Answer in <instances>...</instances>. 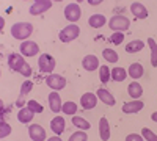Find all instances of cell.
<instances>
[{
  "label": "cell",
  "instance_id": "1",
  "mask_svg": "<svg viewBox=\"0 0 157 141\" xmlns=\"http://www.w3.org/2000/svg\"><path fill=\"white\" fill-rule=\"evenodd\" d=\"M8 66H10L13 71L22 74L24 77H30V75H32V68H30L29 63H25V60H24L22 55L10 54V55H8Z\"/></svg>",
  "mask_w": 157,
  "mask_h": 141
},
{
  "label": "cell",
  "instance_id": "2",
  "mask_svg": "<svg viewBox=\"0 0 157 141\" xmlns=\"http://www.w3.org/2000/svg\"><path fill=\"white\" fill-rule=\"evenodd\" d=\"M33 33V25L29 22H17L11 27V35L16 39H27Z\"/></svg>",
  "mask_w": 157,
  "mask_h": 141
},
{
  "label": "cell",
  "instance_id": "3",
  "mask_svg": "<svg viewBox=\"0 0 157 141\" xmlns=\"http://www.w3.org/2000/svg\"><path fill=\"white\" fill-rule=\"evenodd\" d=\"M129 25H130V22H129V19L124 17V16H113V17L109 20V27H110V30H113L115 33H123V32H126V30L129 28Z\"/></svg>",
  "mask_w": 157,
  "mask_h": 141
},
{
  "label": "cell",
  "instance_id": "4",
  "mask_svg": "<svg viewBox=\"0 0 157 141\" xmlns=\"http://www.w3.org/2000/svg\"><path fill=\"white\" fill-rule=\"evenodd\" d=\"M55 65H57L55 58L52 57V55H49V54L41 55V57H39V60H38L39 71H41V72H46V74H49V75H50L52 71L55 69Z\"/></svg>",
  "mask_w": 157,
  "mask_h": 141
},
{
  "label": "cell",
  "instance_id": "5",
  "mask_svg": "<svg viewBox=\"0 0 157 141\" xmlns=\"http://www.w3.org/2000/svg\"><path fill=\"white\" fill-rule=\"evenodd\" d=\"M78 33H80V28L77 27V25H68V27H64L61 32H60V39L63 43H71L74 41L75 38L78 36Z\"/></svg>",
  "mask_w": 157,
  "mask_h": 141
},
{
  "label": "cell",
  "instance_id": "6",
  "mask_svg": "<svg viewBox=\"0 0 157 141\" xmlns=\"http://www.w3.org/2000/svg\"><path fill=\"white\" fill-rule=\"evenodd\" d=\"M46 83H47L49 88L54 89V91H60V89H63L64 86H66V80H64V77L63 75H58V74L47 75Z\"/></svg>",
  "mask_w": 157,
  "mask_h": 141
},
{
  "label": "cell",
  "instance_id": "7",
  "mask_svg": "<svg viewBox=\"0 0 157 141\" xmlns=\"http://www.w3.org/2000/svg\"><path fill=\"white\" fill-rule=\"evenodd\" d=\"M80 6H78V3H69L66 5V8H64V17H66L69 22H77L78 19H80Z\"/></svg>",
  "mask_w": 157,
  "mask_h": 141
},
{
  "label": "cell",
  "instance_id": "8",
  "mask_svg": "<svg viewBox=\"0 0 157 141\" xmlns=\"http://www.w3.org/2000/svg\"><path fill=\"white\" fill-rule=\"evenodd\" d=\"M50 6H52L50 0H36V2H33L32 6H30V14H32V16L43 14V13L47 11Z\"/></svg>",
  "mask_w": 157,
  "mask_h": 141
},
{
  "label": "cell",
  "instance_id": "9",
  "mask_svg": "<svg viewBox=\"0 0 157 141\" xmlns=\"http://www.w3.org/2000/svg\"><path fill=\"white\" fill-rule=\"evenodd\" d=\"M38 52H39V47L33 41H24L21 44V54L24 57H35L38 55Z\"/></svg>",
  "mask_w": 157,
  "mask_h": 141
},
{
  "label": "cell",
  "instance_id": "10",
  "mask_svg": "<svg viewBox=\"0 0 157 141\" xmlns=\"http://www.w3.org/2000/svg\"><path fill=\"white\" fill-rule=\"evenodd\" d=\"M29 135L33 141H44L46 139V130L38 124H32L29 127Z\"/></svg>",
  "mask_w": 157,
  "mask_h": 141
},
{
  "label": "cell",
  "instance_id": "11",
  "mask_svg": "<svg viewBox=\"0 0 157 141\" xmlns=\"http://www.w3.org/2000/svg\"><path fill=\"white\" fill-rule=\"evenodd\" d=\"M80 104H82V108H83V110H91V108L96 107L98 97H96L93 93H85V94L80 97Z\"/></svg>",
  "mask_w": 157,
  "mask_h": 141
},
{
  "label": "cell",
  "instance_id": "12",
  "mask_svg": "<svg viewBox=\"0 0 157 141\" xmlns=\"http://www.w3.org/2000/svg\"><path fill=\"white\" fill-rule=\"evenodd\" d=\"M82 65H83V69L85 71H90V72L98 69V68H101L99 66V60H98L96 55H86L83 58V61H82Z\"/></svg>",
  "mask_w": 157,
  "mask_h": 141
},
{
  "label": "cell",
  "instance_id": "13",
  "mask_svg": "<svg viewBox=\"0 0 157 141\" xmlns=\"http://www.w3.org/2000/svg\"><path fill=\"white\" fill-rule=\"evenodd\" d=\"M130 11H132V14L137 19H146L148 17V11H146L145 5H141L140 2H134L130 5Z\"/></svg>",
  "mask_w": 157,
  "mask_h": 141
},
{
  "label": "cell",
  "instance_id": "14",
  "mask_svg": "<svg viewBox=\"0 0 157 141\" xmlns=\"http://www.w3.org/2000/svg\"><path fill=\"white\" fill-rule=\"evenodd\" d=\"M49 105H50V110L54 113H58L63 108V104H61V99H60L58 93H50L49 94Z\"/></svg>",
  "mask_w": 157,
  "mask_h": 141
},
{
  "label": "cell",
  "instance_id": "15",
  "mask_svg": "<svg viewBox=\"0 0 157 141\" xmlns=\"http://www.w3.org/2000/svg\"><path fill=\"white\" fill-rule=\"evenodd\" d=\"M99 135H101L102 141H109V138H110V127H109L107 118H101V121H99Z\"/></svg>",
  "mask_w": 157,
  "mask_h": 141
},
{
  "label": "cell",
  "instance_id": "16",
  "mask_svg": "<svg viewBox=\"0 0 157 141\" xmlns=\"http://www.w3.org/2000/svg\"><path fill=\"white\" fill-rule=\"evenodd\" d=\"M32 88H33V83H32L30 80H25V82L22 83L21 94H19V99H17V102H16V105H17V107H21V105L24 104V99L27 97V94L32 91Z\"/></svg>",
  "mask_w": 157,
  "mask_h": 141
},
{
  "label": "cell",
  "instance_id": "17",
  "mask_svg": "<svg viewBox=\"0 0 157 141\" xmlns=\"http://www.w3.org/2000/svg\"><path fill=\"white\" fill-rule=\"evenodd\" d=\"M33 116H35V113H33L29 107H25V108H21V110H19L17 121H19V122H22V124H29V122H32Z\"/></svg>",
  "mask_w": 157,
  "mask_h": 141
},
{
  "label": "cell",
  "instance_id": "18",
  "mask_svg": "<svg viewBox=\"0 0 157 141\" xmlns=\"http://www.w3.org/2000/svg\"><path fill=\"white\" fill-rule=\"evenodd\" d=\"M98 97H99V99H101L105 105H109V107L115 105V97L107 91L105 88H99V89H98Z\"/></svg>",
  "mask_w": 157,
  "mask_h": 141
},
{
  "label": "cell",
  "instance_id": "19",
  "mask_svg": "<svg viewBox=\"0 0 157 141\" xmlns=\"http://www.w3.org/2000/svg\"><path fill=\"white\" fill-rule=\"evenodd\" d=\"M50 129H52V132H54L55 135H61L64 132V119L60 118V116L54 118L50 121Z\"/></svg>",
  "mask_w": 157,
  "mask_h": 141
},
{
  "label": "cell",
  "instance_id": "20",
  "mask_svg": "<svg viewBox=\"0 0 157 141\" xmlns=\"http://www.w3.org/2000/svg\"><path fill=\"white\" fill-rule=\"evenodd\" d=\"M143 102L141 100H134V102H126V104L123 105V111L124 113H137L143 108Z\"/></svg>",
  "mask_w": 157,
  "mask_h": 141
},
{
  "label": "cell",
  "instance_id": "21",
  "mask_svg": "<svg viewBox=\"0 0 157 141\" xmlns=\"http://www.w3.org/2000/svg\"><path fill=\"white\" fill-rule=\"evenodd\" d=\"M143 74H145V69H143V66L140 65V63H132V65L129 66V75L132 77V79H141Z\"/></svg>",
  "mask_w": 157,
  "mask_h": 141
},
{
  "label": "cell",
  "instance_id": "22",
  "mask_svg": "<svg viewBox=\"0 0 157 141\" xmlns=\"http://www.w3.org/2000/svg\"><path fill=\"white\" fill-rule=\"evenodd\" d=\"M105 22H107V19L104 17L102 14H93V16L90 17V20H88V24H90L93 28H101V27H104V25H105Z\"/></svg>",
  "mask_w": 157,
  "mask_h": 141
},
{
  "label": "cell",
  "instance_id": "23",
  "mask_svg": "<svg viewBox=\"0 0 157 141\" xmlns=\"http://www.w3.org/2000/svg\"><path fill=\"white\" fill-rule=\"evenodd\" d=\"M143 47H145V43L140 41V39H135V41L129 43V44L126 46V52L135 54V52H140V50H143Z\"/></svg>",
  "mask_w": 157,
  "mask_h": 141
},
{
  "label": "cell",
  "instance_id": "24",
  "mask_svg": "<svg viewBox=\"0 0 157 141\" xmlns=\"http://www.w3.org/2000/svg\"><path fill=\"white\" fill-rule=\"evenodd\" d=\"M127 91H129L130 97H134V99H138V97L143 94L141 85H140V83H137V82H132V83H130V85H129V88H127Z\"/></svg>",
  "mask_w": 157,
  "mask_h": 141
},
{
  "label": "cell",
  "instance_id": "25",
  "mask_svg": "<svg viewBox=\"0 0 157 141\" xmlns=\"http://www.w3.org/2000/svg\"><path fill=\"white\" fill-rule=\"evenodd\" d=\"M72 124L77 127V129H80V130H88L90 127H91V124H90L86 119L80 118V116H74V118H72Z\"/></svg>",
  "mask_w": 157,
  "mask_h": 141
},
{
  "label": "cell",
  "instance_id": "26",
  "mask_svg": "<svg viewBox=\"0 0 157 141\" xmlns=\"http://www.w3.org/2000/svg\"><path fill=\"white\" fill-rule=\"evenodd\" d=\"M148 44L151 47V65L157 68V44L152 38H148Z\"/></svg>",
  "mask_w": 157,
  "mask_h": 141
},
{
  "label": "cell",
  "instance_id": "27",
  "mask_svg": "<svg viewBox=\"0 0 157 141\" xmlns=\"http://www.w3.org/2000/svg\"><path fill=\"white\" fill-rule=\"evenodd\" d=\"M126 75H127V72H126L123 68H113V69H112V79H113L115 82H123V80H126Z\"/></svg>",
  "mask_w": 157,
  "mask_h": 141
},
{
  "label": "cell",
  "instance_id": "28",
  "mask_svg": "<svg viewBox=\"0 0 157 141\" xmlns=\"http://www.w3.org/2000/svg\"><path fill=\"white\" fill-rule=\"evenodd\" d=\"M102 55H104V58H105L109 63H116L118 58H120V57H118V54L115 52L113 49H105V50L102 52Z\"/></svg>",
  "mask_w": 157,
  "mask_h": 141
},
{
  "label": "cell",
  "instance_id": "29",
  "mask_svg": "<svg viewBox=\"0 0 157 141\" xmlns=\"http://www.w3.org/2000/svg\"><path fill=\"white\" fill-rule=\"evenodd\" d=\"M110 69L107 68V66H101L99 68V79H101V82L102 83H107L109 80H110Z\"/></svg>",
  "mask_w": 157,
  "mask_h": 141
},
{
  "label": "cell",
  "instance_id": "30",
  "mask_svg": "<svg viewBox=\"0 0 157 141\" xmlns=\"http://www.w3.org/2000/svg\"><path fill=\"white\" fill-rule=\"evenodd\" d=\"M77 108H78V107L74 104V102H69V100H68L66 104H63V108H61V110L64 111V114H75V113H77Z\"/></svg>",
  "mask_w": 157,
  "mask_h": 141
},
{
  "label": "cell",
  "instance_id": "31",
  "mask_svg": "<svg viewBox=\"0 0 157 141\" xmlns=\"http://www.w3.org/2000/svg\"><path fill=\"white\" fill-rule=\"evenodd\" d=\"M27 107H29L35 114H36V113H43V110H44L43 105H39L36 100H29V102H27Z\"/></svg>",
  "mask_w": 157,
  "mask_h": 141
},
{
  "label": "cell",
  "instance_id": "32",
  "mask_svg": "<svg viewBox=\"0 0 157 141\" xmlns=\"http://www.w3.org/2000/svg\"><path fill=\"white\" fill-rule=\"evenodd\" d=\"M112 44H115V46H120L123 41H124V33H113L112 36H110V39H109Z\"/></svg>",
  "mask_w": 157,
  "mask_h": 141
},
{
  "label": "cell",
  "instance_id": "33",
  "mask_svg": "<svg viewBox=\"0 0 157 141\" xmlns=\"http://www.w3.org/2000/svg\"><path fill=\"white\" fill-rule=\"evenodd\" d=\"M11 133V127L2 119V122H0V138H5Z\"/></svg>",
  "mask_w": 157,
  "mask_h": 141
},
{
  "label": "cell",
  "instance_id": "34",
  "mask_svg": "<svg viewBox=\"0 0 157 141\" xmlns=\"http://www.w3.org/2000/svg\"><path fill=\"white\" fill-rule=\"evenodd\" d=\"M68 141H88V136H86L85 132H75L69 136Z\"/></svg>",
  "mask_w": 157,
  "mask_h": 141
},
{
  "label": "cell",
  "instance_id": "35",
  "mask_svg": "<svg viewBox=\"0 0 157 141\" xmlns=\"http://www.w3.org/2000/svg\"><path fill=\"white\" fill-rule=\"evenodd\" d=\"M141 136H145V139H148V141H157V135L152 133L149 129H146V127L141 130Z\"/></svg>",
  "mask_w": 157,
  "mask_h": 141
},
{
  "label": "cell",
  "instance_id": "36",
  "mask_svg": "<svg viewBox=\"0 0 157 141\" xmlns=\"http://www.w3.org/2000/svg\"><path fill=\"white\" fill-rule=\"evenodd\" d=\"M126 141H143V136H140L137 133H132V135H127L126 136Z\"/></svg>",
  "mask_w": 157,
  "mask_h": 141
},
{
  "label": "cell",
  "instance_id": "37",
  "mask_svg": "<svg viewBox=\"0 0 157 141\" xmlns=\"http://www.w3.org/2000/svg\"><path fill=\"white\" fill-rule=\"evenodd\" d=\"M88 3L90 5H99V3H102V0H88Z\"/></svg>",
  "mask_w": 157,
  "mask_h": 141
},
{
  "label": "cell",
  "instance_id": "38",
  "mask_svg": "<svg viewBox=\"0 0 157 141\" xmlns=\"http://www.w3.org/2000/svg\"><path fill=\"white\" fill-rule=\"evenodd\" d=\"M47 141H61V138H60V136H52V138H49Z\"/></svg>",
  "mask_w": 157,
  "mask_h": 141
},
{
  "label": "cell",
  "instance_id": "39",
  "mask_svg": "<svg viewBox=\"0 0 157 141\" xmlns=\"http://www.w3.org/2000/svg\"><path fill=\"white\" fill-rule=\"evenodd\" d=\"M151 119H152V121H154V122H157V111H155V113H152V114H151Z\"/></svg>",
  "mask_w": 157,
  "mask_h": 141
}]
</instances>
